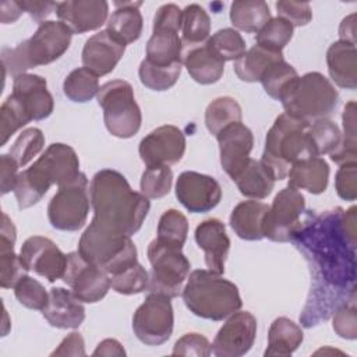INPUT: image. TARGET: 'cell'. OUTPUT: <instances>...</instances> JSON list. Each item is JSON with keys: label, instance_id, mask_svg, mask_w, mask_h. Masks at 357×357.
Here are the masks:
<instances>
[{"label": "cell", "instance_id": "cell-32", "mask_svg": "<svg viewBox=\"0 0 357 357\" xmlns=\"http://www.w3.org/2000/svg\"><path fill=\"white\" fill-rule=\"evenodd\" d=\"M304 340L301 328L287 317L273 319L268 332L265 356H291Z\"/></svg>", "mask_w": 357, "mask_h": 357}, {"label": "cell", "instance_id": "cell-8", "mask_svg": "<svg viewBox=\"0 0 357 357\" xmlns=\"http://www.w3.org/2000/svg\"><path fill=\"white\" fill-rule=\"evenodd\" d=\"M280 102L286 114L312 124L335 112L339 92L324 74L311 71L298 77Z\"/></svg>", "mask_w": 357, "mask_h": 357}, {"label": "cell", "instance_id": "cell-2", "mask_svg": "<svg viewBox=\"0 0 357 357\" xmlns=\"http://www.w3.org/2000/svg\"><path fill=\"white\" fill-rule=\"evenodd\" d=\"M89 198L92 219L127 236L141 229L151 208L149 198L134 191L127 178L113 169L95 173L89 184Z\"/></svg>", "mask_w": 357, "mask_h": 357}, {"label": "cell", "instance_id": "cell-4", "mask_svg": "<svg viewBox=\"0 0 357 357\" xmlns=\"http://www.w3.org/2000/svg\"><path fill=\"white\" fill-rule=\"evenodd\" d=\"M181 297L194 315L211 321H222L243 305L238 287L211 269L192 271Z\"/></svg>", "mask_w": 357, "mask_h": 357}, {"label": "cell", "instance_id": "cell-52", "mask_svg": "<svg viewBox=\"0 0 357 357\" xmlns=\"http://www.w3.org/2000/svg\"><path fill=\"white\" fill-rule=\"evenodd\" d=\"M173 356H194L208 357L212 354V344L209 340L197 332L183 335L173 346Z\"/></svg>", "mask_w": 357, "mask_h": 357}, {"label": "cell", "instance_id": "cell-56", "mask_svg": "<svg viewBox=\"0 0 357 357\" xmlns=\"http://www.w3.org/2000/svg\"><path fill=\"white\" fill-rule=\"evenodd\" d=\"M18 163L8 155L3 153L0 156V188L1 195H6L10 191H14L17 178H18Z\"/></svg>", "mask_w": 357, "mask_h": 357}, {"label": "cell", "instance_id": "cell-15", "mask_svg": "<svg viewBox=\"0 0 357 357\" xmlns=\"http://www.w3.org/2000/svg\"><path fill=\"white\" fill-rule=\"evenodd\" d=\"M257 337V318L250 311H236L218 331L212 353L216 357H241L254 346Z\"/></svg>", "mask_w": 357, "mask_h": 357}, {"label": "cell", "instance_id": "cell-59", "mask_svg": "<svg viewBox=\"0 0 357 357\" xmlns=\"http://www.w3.org/2000/svg\"><path fill=\"white\" fill-rule=\"evenodd\" d=\"M92 354L93 356H119V357H124L126 350H124L123 344L119 340L105 339L96 346V349L93 350Z\"/></svg>", "mask_w": 357, "mask_h": 357}, {"label": "cell", "instance_id": "cell-42", "mask_svg": "<svg viewBox=\"0 0 357 357\" xmlns=\"http://www.w3.org/2000/svg\"><path fill=\"white\" fill-rule=\"evenodd\" d=\"M343 132L340 146L331 153V160L343 165L357 160V137H356V102L350 100L346 103L343 114Z\"/></svg>", "mask_w": 357, "mask_h": 357}, {"label": "cell", "instance_id": "cell-14", "mask_svg": "<svg viewBox=\"0 0 357 357\" xmlns=\"http://www.w3.org/2000/svg\"><path fill=\"white\" fill-rule=\"evenodd\" d=\"M63 282L82 303L100 301L112 287L110 275L103 269L86 262L78 251L67 254V266Z\"/></svg>", "mask_w": 357, "mask_h": 357}, {"label": "cell", "instance_id": "cell-43", "mask_svg": "<svg viewBox=\"0 0 357 357\" xmlns=\"http://www.w3.org/2000/svg\"><path fill=\"white\" fill-rule=\"evenodd\" d=\"M307 134L317 156L333 153L342 142V132L331 119H321L308 126Z\"/></svg>", "mask_w": 357, "mask_h": 357}, {"label": "cell", "instance_id": "cell-35", "mask_svg": "<svg viewBox=\"0 0 357 357\" xmlns=\"http://www.w3.org/2000/svg\"><path fill=\"white\" fill-rule=\"evenodd\" d=\"M271 18V10L262 0H237L230 6L231 24L244 32H258Z\"/></svg>", "mask_w": 357, "mask_h": 357}, {"label": "cell", "instance_id": "cell-13", "mask_svg": "<svg viewBox=\"0 0 357 357\" xmlns=\"http://www.w3.org/2000/svg\"><path fill=\"white\" fill-rule=\"evenodd\" d=\"M304 212V195L291 185L282 188L265 213L262 225L264 237L278 243L290 241L291 234L300 225Z\"/></svg>", "mask_w": 357, "mask_h": 357}, {"label": "cell", "instance_id": "cell-47", "mask_svg": "<svg viewBox=\"0 0 357 357\" xmlns=\"http://www.w3.org/2000/svg\"><path fill=\"white\" fill-rule=\"evenodd\" d=\"M45 146V135L42 130L36 127H31L24 130L13 146L10 148L8 155L18 163V166L24 167L28 165Z\"/></svg>", "mask_w": 357, "mask_h": 357}, {"label": "cell", "instance_id": "cell-16", "mask_svg": "<svg viewBox=\"0 0 357 357\" xmlns=\"http://www.w3.org/2000/svg\"><path fill=\"white\" fill-rule=\"evenodd\" d=\"M138 152L146 167L176 165L184 156L185 137L178 127L165 124L141 139Z\"/></svg>", "mask_w": 357, "mask_h": 357}, {"label": "cell", "instance_id": "cell-26", "mask_svg": "<svg viewBox=\"0 0 357 357\" xmlns=\"http://www.w3.org/2000/svg\"><path fill=\"white\" fill-rule=\"evenodd\" d=\"M1 230H0V286L3 289H11L17 282L26 275L28 269L21 261L20 255L14 251L17 240V230L13 220L7 213H1Z\"/></svg>", "mask_w": 357, "mask_h": 357}, {"label": "cell", "instance_id": "cell-44", "mask_svg": "<svg viewBox=\"0 0 357 357\" xmlns=\"http://www.w3.org/2000/svg\"><path fill=\"white\" fill-rule=\"evenodd\" d=\"M293 25L280 17L271 18L258 32L257 45L276 53H282L293 38Z\"/></svg>", "mask_w": 357, "mask_h": 357}, {"label": "cell", "instance_id": "cell-1", "mask_svg": "<svg viewBox=\"0 0 357 357\" xmlns=\"http://www.w3.org/2000/svg\"><path fill=\"white\" fill-rule=\"evenodd\" d=\"M356 211L340 206L315 212L305 211L290 241L303 254L311 287L300 314L304 328L328 321L344 303L356 298Z\"/></svg>", "mask_w": 357, "mask_h": 357}, {"label": "cell", "instance_id": "cell-54", "mask_svg": "<svg viewBox=\"0 0 357 357\" xmlns=\"http://www.w3.org/2000/svg\"><path fill=\"white\" fill-rule=\"evenodd\" d=\"M278 17L286 20L294 26H304L312 20L311 6L305 1H276Z\"/></svg>", "mask_w": 357, "mask_h": 357}, {"label": "cell", "instance_id": "cell-20", "mask_svg": "<svg viewBox=\"0 0 357 357\" xmlns=\"http://www.w3.org/2000/svg\"><path fill=\"white\" fill-rule=\"evenodd\" d=\"M216 139L219 144L222 169L233 180L250 159L254 135L251 130L240 121L219 131Z\"/></svg>", "mask_w": 357, "mask_h": 357}, {"label": "cell", "instance_id": "cell-49", "mask_svg": "<svg viewBox=\"0 0 357 357\" xmlns=\"http://www.w3.org/2000/svg\"><path fill=\"white\" fill-rule=\"evenodd\" d=\"M31 121V119L26 116L21 105L17 102V99L10 93L7 99L1 103L0 107V135H1V142L0 146L6 145L7 141L14 135L15 131L22 128Z\"/></svg>", "mask_w": 357, "mask_h": 357}, {"label": "cell", "instance_id": "cell-61", "mask_svg": "<svg viewBox=\"0 0 357 357\" xmlns=\"http://www.w3.org/2000/svg\"><path fill=\"white\" fill-rule=\"evenodd\" d=\"M1 10V24H13L24 13L17 1H3L0 6Z\"/></svg>", "mask_w": 357, "mask_h": 357}, {"label": "cell", "instance_id": "cell-30", "mask_svg": "<svg viewBox=\"0 0 357 357\" xmlns=\"http://www.w3.org/2000/svg\"><path fill=\"white\" fill-rule=\"evenodd\" d=\"M269 206L257 199L241 201L230 213V227L243 240L257 241L264 238L262 225Z\"/></svg>", "mask_w": 357, "mask_h": 357}, {"label": "cell", "instance_id": "cell-6", "mask_svg": "<svg viewBox=\"0 0 357 357\" xmlns=\"http://www.w3.org/2000/svg\"><path fill=\"white\" fill-rule=\"evenodd\" d=\"M73 32L61 21H45L35 33L15 47L1 49V63L14 77L31 68L46 66L60 59L71 43Z\"/></svg>", "mask_w": 357, "mask_h": 357}, {"label": "cell", "instance_id": "cell-10", "mask_svg": "<svg viewBox=\"0 0 357 357\" xmlns=\"http://www.w3.org/2000/svg\"><path fill=\"white\" fill-rule=\"evenodd\" d=\"M146 254L152 266L148 291L177 297L190 275L191 264L187 257L181 250L167 247L156 238L149 243Z\"/></svg>", "mask_w": 357, "mask_h": 357}, {"label": "cell", "instance_id": "cell-40", "mask_svg": "<svg viewBox=\"0 0 357 357\" xmlns=\"http://www.w3.org/2000/svg\"><path fill=\"white\" fill-rule=\"evenodd\" d=\"M183 64L176 63L172 66H155L148 60H142L138 68L139 81L151 91H167L176 85L180 78Z\"/></svg>", "mask_w": 357, "mask_h": 357}, {"label": "cell", "instance_id": "cell-60", "mask_svg": "<svg viewBox=\"0 0 357 357\" xmlns=\"http://www.w3.org/2000/svg\"><path fill=\"white\" fill-rule=\"evenodd\" d=\"M339 40L356 45V14H350L342 20L339 26Z\"/></svg>", "mask_w": 357, "mask_h": 357}, {"label": "cell", "instance_id": "cell-7", "mask_svg": "<svg viewBox=\"0 0 357 357\" xmlns=\"http://www.w3.org/2000/svg\"><path fill=\"white\" fill-rule=\"evenodd\" d=\"M78 252L86 262L103 269L110 276L138 262L137 247L131 236L107 227L93 219L81 234Z\"/></svg>", "mask_w": 357, "mask_h": 357}, {"label": "cell", "instance_id": "cell-25", "mask_svg": "<svg viewBox=\"0 0 357 357\" xmlns=\"http://www.w3.org/2000/svg\"><path fill=\"white\" fill-rule=\"evenodd\" d=\"M181 63L190 77L201 85L218 82L225 71V61L211 49L208 42L181 49Z\"/></svg>", "mask_w": 357, "mask_h": 357}, {"label": "cell", "instance_id": "cell-5", "mask_svg": "<svg viewBox=\"0 0 357 357\" xmlns=\"http://www.w3.org/2000/svg\"><path fill=\"white\" fill-rule=\"evenodd\" d=\"M308 126L301 120L282 113L266 132L261 162L275 181L283 180L293 163L317 156L307 134Z\"/></svg>", "mask_w": 357, "mask_h": 357}, {"label": "cell", "instance_id": "cell-31", "mask_svg": "<svg viewBox=\"0 0 357 357\" xmlns=\"http://www.w3.org/2000/svg\"><path fill=\"white\" fill-rule=\"evenodd\" d=\"M238 191L251 199H264L266 198L275 185V180L261 160L252 158L244 165V167L233 178Z\"/></svg>", "mask_w": 357, "mask_h": 357}, {"label": "cell", "instance_id": "cell-55", "mask_svg": "<svg viewBox=\"0 0 357 357\" xmlns=\"http://www.w3.org/2000/svg\"><path fill=\"white\" fill-rule=\"evenodd\" d=\"M181 20H183V10L173 3L163 4L158 8L153 17L152 31H181Z\"/></svg>", "mask_w": 357, "mask_h": 357}, {"label": "cell", "instance_id": "cell-34", "mask_svg": "<svg viewBox=\"0 0 357 357\" xmlns=\"http://www.w3.org/2000/svg\"><path fill=\"white\" fill-rule=\"evenodd\" d=\"M181 38L174 31H152L146 43V57L155 66H172L181 63ZM183 64V63H181Z\"/></svg>", "mask_w": 357, "mask_h": 357}, {"label": "cell", "instance_id": "cell-18", "mask_svg": "<svg viewBox=\"0 0 357 357\" xmlns=\"http://www.w3.org/2000/svg\"><path fill=\"white\" fill-rule=\"evenodd\" d=\"M176 197L180 204L192 213L212 211L222 199L220 184L208 174L187 170L178 174Z\"/></svg>", "mask_w": 357, "mask_h": 357}, {"label": "cell", "instance_id": "cell-45", "mask_svg": "<svg viewBox=\"0 0 357 357\" xmlns=\"http://www.w3.org/2000/svg\"><path fill=\"white\" fill-rule=\"evenodd\" d=\"M206 42L223 61H234L247 50L241 33L233 28L216 31Z\"/></svg>", "mask_w": 357, "mask_h": 357}, {"label": "cell", "instance_id": "cell-41", "mask_svg": "<svg viewBox=\"0 0 357 357\" xmlns=\"http://www.w3.org/2000/svg\"><path fill=\"white\" fill-rule=\"evenodd\" d=\"M188 233V220L177 209H167L162 213L158 223L156 240L167 247L181 250Z\"/></svg>", "mask_w": 357, "mask_h": 357}, {"label": "cell", "instance_id": "cell-19", "mask_svg": "<svg viewBox=\"0 0 357 357\" xmlns=\"http://www.w3.org/2000/svg\"><path fill=\"white\" fill-rule=\"evenodd\" d=\"M11 95L21 105L31 121L47 119L54 109V100L47 91L46 79L36 74L24 73L15 75Z\"/></svg>", "mask_w": 357, "mask_h": 357}, {"label": "cell", "instance_id": "cell-23", "mask_svg": "<svg viewBox=\"0 0 357 357\" xmlns=\"http://www.w3.org/2000/svg\"><path fill=\"white\" fill-rule=\"evenodd\" d=\"M195 241L205 252L206 266L219 273H225V264L230 250V238L222 220L211 218L205 219L195 227Z\"/></svg>", "mask_w": 357, "mask_h": 357}, {"label": "cell", "instance_id": "cell-50", "mask_svg": "<svg viewBox=\"0 0 357 357\" xmlns=\"http://www.w3.org/2000/svg\"><path fill=\"white\" fill-rule=\"evenodd\" d=\"M17 300L29 310L42 311L49 301V291L36 279L25 275L14 286Z\"/></svg>", "mask_w": 357, "mask_h": 357}, {"label": "cell", "instance_id": "cell-48", "mask_svg": "<svg viewBox=\"0 0 357 357\" xmlns=\"http://www.w3.org/2000/svg\"><path fill=\"white\" fill-rule=\"evenodd\" d=\"M110 280H112V289L116 293L131 296V294H138L148 290L149 273L139 262H135L127 269L116 275H112Z\"/></svg>", "mask_w": 357, "mask_h": 357}, {"label": "cell", "instance_id": "cell-36", "mask_svg": "<svg viewBox=\"0 0 357 357\" xmlns=\"http://www.w3.org/2000/svg\"><path fill=\"white\" fill-rule=\"evenodd\" d=\"M181 45L184 47L205 43L211 33V18L199 4H188L183 10L181 20Z\"/></svg>", "mask_w": 357, "mask_h": 357}, {"label": "cell", "instance_id": "cell-22", "mask_svg": "<svg viewBox=\"0 0 357 357\" xmlns=\"http://www.w3.org/2000/svg\"><path fill=\"white\" fill-rule=\"evenodd\" d=\"M124 52L126 45L105 29L86 39L81 53L82 66L95 75L103 77L114 70Z\"/></svg>", "mask_w": 357, "mask_h": 357}, {"label": "cell", "instance_id": "cell-33", "mask_svg": "<svg viewBox=\"0 0 357 357\" xmlns=\"http://www.w3.org/2000/svg\"><path fill=\"white\" fill-rule=\"evenodd\" d=\"M283 60L282 53L266 50L258 45H254L245 50L237 60H234L233 70L236 75L244 82H257L264 73L276 61Z\"/></svg>", "mask_w": 357, "mask_h": 357}, {"label": "cell", "instance_id": "cell-57", "mask_svg": "<svg viewBox=\"0 0 357 357\" xmlns=\"http://www.w3.org/2000/svg\"><path fill=\"white\" fill-rule=\"evenodd\" d=\"M17 3L22 8V11L28 13L33 18V21L38 22L39 25L45 22V20L53 11H56L59 6V3H54V1H36V0H22Z\"/></svg>", "mask_w": 357, "mask_h": 357}, {"label": "cell", "instance_id": "cell-9", "mask_svg": "<svg viewBox=\"0 0 357 357\" xmlns=\"http://www.w3.org/2000/svg\"><path fill=\"white\" fill-rule=\"evenodd\" d=\"M96 99L103 109L105 126L113 137L127 139L139 131L142 114L130 82L107 81L100 86Z\"/></svg>", "mask_w": 357, "mask_h": 357}, {"label": "cell", "instance_id": "cell-12", "mask_svg": "<svg viewBox=\"0 0 357 357\" xmlns=\"http://www.w3.org/2000/svg\"><path fill=\"white\" fill-rule=\"evenodd\" d=\"M172 298L160 293H148L132 315L134 335L146 346H160L173 333L174 314Z\"/></svg>", "mask_w": 357, "mask_h": 357}, {"label": "cell", "instance_id": "cell-24", "mask_svg": "<svg viewBox=\"0 0 357 357\" xmlns=\"http://www.w3.org/2000/svg\"><path fill=\"white\" fill-rule=\"evenodd\" d=\"M43 318L50 326L59 329H75L85 319V308L71 290L63 287H52L49 290V301L42 310Z\"/></svg>", "mask_w": 357, "mask_h": 357}, {"label": "cell", "instance_id": "cell-51", "mask_svg": "<svg viewBox=\"0 0 357 357\" xmlns=\"http://www.w3.org/2000/svg\"><path fill=\"white\" fill-rule=\"evenodd\" d=\"M333 331L343 339L354 340L357 337V308L356 298L342 304L333 312Z\"/></svg>", "mask_w": 357, "mask_h": 357}, {"label": "cell", "instance_id": "cell-29", "mask_svg": "<svg viewBox=\"0 0 357 357\" xmlns=\"http://www.w3.org/2000/svg\"><path fill=\"white\" fill-rule=\"evenodd\" d=\"M287 176L289 185L311 194H322L328 187L329 165L321 156H311L293 163Z\"/></svg>", "mask_w": 357, "mask_h": 357}, {"label": "cell", "instance_id": "cell-21", "mask_svg": "<svg viewBox=\"0 0 357 357\" xmlns=\"http://www.w3.org/2000/svg\"><path fill=\"white\" fill-rule=\"evenodd\" d=\"M56 14L74 33H85L99 29L107 22L109 3L105 0H68L57 6Z\"/></svg>", "mask_w": 357, "mask_h": 357}, {"label": "cell", "instance_id": "cell-17", "mask_svg": "<svg viewBox=\"0 0 357 357\" xmlns=\"http://www.w3.org/2000/svg\"><path fill=\"white\" fill-rule=\"evenodd\" d=\"M20 258L28 271L47 279L50 283L63 279L67 255L47 237L31 236L21 245Z\"/></svg>", "mask_w": 357, "mask_h": 357}, {"label": "cell", "instance_id": "cell-39", "mask_svg": "<svg viewBox=\"0 0 357 357\" xmlns=\"http://www.w3.org/2000/svg\"><path fill=\"white\" fill-rule=\"evenodd\" d=\"M100 86L98 75L89 71L85 67L73 70L63 82L64 95L75 103L89 102L93 96L98 95Z\"/></svg>", "mask_w": 357, "mask_h": 357}, {"label": "cell", "instance_id": "cell-37", "mask_svg": "<svg viewBox=\"0 0 357 357\" xmlns=\"http://www.w3.org/2000/svg\"><path fill=\"white\" fill-rule=\"evenodd\" d=\"M243 119L241 106L231 96H219L213 99L205 110V126L212 135H218L225 127L240 123Z\"/></svg>", "mask_w": 357, "mask_h": 357}, {"label": "cell", "instance_id": "cell-27", "mask_svg": "<svg viewBox=\"0 0 357 357\" xmlns=\"http://www.w3.org/2000/svg\"><path fill=\"white\" fill-rule=\"evenodd\" d=\"M326 64L332 81L344 89L357 86V52L356 45L336 40L326 52Z\"/></svg>", "mask_w": 357, "mask_h": 357}, {"label": "cell", "instance_id": "cell-3", "mask_svg": "<svg viewBox=\"0 0 357 357\" xmlns=\"http://www.w3.org/2000/svg\"><path fill=\"white\" fill-rule=\"evenodd\" d=\"M79 159L67 144L54 142L18 174L14 195L18 208L26 209L38 204L53 184L64 185L79 176Z\"/></svg>", "mask_w": 357, "mask_h": 357}, {"label": "cell", "instance_id": "cell-38", "mask_svg": "<svg viewBox=\"0 0 357 357\" xmlns=\"http://www.w3.org/2000/svg\"><path fill=\"white\" fill-rule=\"evenodd\" d=\"M300 75L296 68L287 61L279 60L273 63L261 77L259 82L262 84L265 92L275 100H282L284 95L290 91L293 84Z\"/></svg>", "mask_w": 357, "mask_h": 357}, {"label": "cell", "instance_id": "cell-58", "mask_svg": "<svg viewBox=\"0 0 357 357\" xmlns=\"http://www.w3.org/2000/svg\"><path fill=\"white\" fill-rule=\"evenodd\" d=\"M85 343L79 332H71L66 336L52 356H85Z\"/></svg>", "mask_w": 357, "mask_h": 357}, {"label": "cell", "instance_id": "cell-46", "mask_svg": "<svg viewBox=\"0 0 357 357\" xmlns=\"http://www.w3.org/2000/svg\"><path fill=\"white\" fill-rule=\"evenodd\" d=\"M173 184V172L170 166H149L141 176V192L149 199H158L167 195Z\"/></svg>", "mask_w": 357, "mask_h": 357}, {"label": "cell", "instance_id": "cell-11", "mask_svg": "<svg viewBox=\"0 0 357 357\" xmlns=\"http://www.w3.org/2000/svg\"><path fill=\"white\" fill-rule=\"evenodd\" d=\"M91 206L88 178L81 172L73 181L60 185L47 205L50 225L61 231H77L86 223Z\"/></svg>", "mask_w": 357, "mask_h": 357}, {"label": "cell", "instance_id": "cell-53", "mask_svg": "<svg viewBox=\"0 0 357 357\" xmlns=\"http://www.w3.org/2000/svg\"><path fill=\"white\" fill-rule=\"evenodd\" d=\"M339 166L335 176L336 192L344 201H354L357 198V162Z\"/></svg>", "mask_w": 357, "mask_h": 357}, {"label": "cell", "instance_id": "cell-28", "mask_svg": "<svg viewBox=\"0 0 357 357\" xmlns=\"http://www.w3.org/2000/svg\"><path fill=\"white\" fill-rule=\"evenodd\" d=\"M142 1H116V10L106 22V31L126 46L138 40L142 33L144 20L138 10Z\"/></svg>", "mask_w": 357, "mask_h": 357}]
</instances>
